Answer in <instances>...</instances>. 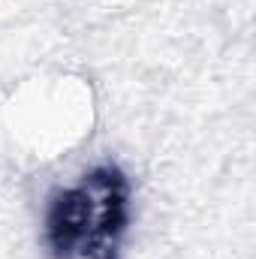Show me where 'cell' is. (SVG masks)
<instances>
[{"mask_svg":"<svg viewBox=\"0 0 256 259\" xmlns=\"http://www.w3.org/2000/svg\"><path fill=\"white\" fill-rule=\"evenodd\" d=\"M124 208L127 190L121 175L112 169H100L64 190L49 211V241L55 253L64 256L91 244H115Z\"/></svg>","mask_w":256,"mask_h":259,"instance_id":"6da1fadb","label":"cell"},{"mask_svg":"<svg viewBox=\"0 0 256 259\" xmlns=\"http://www.w3.org/2000/svg\"><path fill=\"white\" fill-rule=\"evenodd\" d=\"M58 259H115V244H91V247L64 253V256H58Z\"/></svg>","mask_w":256,"mask_h":259,"instance_id":"7a4b0ae2","label":"cell"}]
</instances>
